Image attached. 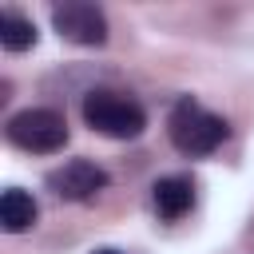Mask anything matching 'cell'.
Segmentation results:
<instances>
[{
    "instance_id": "obj_8",
    "label": "cell",
    "mask_w": 254,
    "mask_h": 254,
    "mask_svg": "<svg viewBox=\"0 0 254 254\" xmlns=\"http://www.w3.org/2000/svg\"><path fill=\"white\" fill-rule=\"evenodd\" d=\"M36 40H40V32H36V20L32 16H24L20 8H4L0 12V48L4 52L20 56V52L36 48Z\"/></svg>"
},
{
    "instance_id": "obj_7",
    "label": "cell",
    "mask_w": 254,
    "mask_h": 254,
    "mask_svg": "<svg viewBox=\"0 0 254 254\" xmlns=\"http://www.w3.org/2000/svg\"><path fill=\"white\" fill-rule=\"evenodd\" d=\"M36 218H40V202L24 187H4V194H0V226L8 234H24V230L36 226Z\"/></svg>"
},
{
    "instance_id": "obj_6",
    "label": "cell",
    "mask_w": 254,
    "mask_h": 254,
    "mask_svg": "<svg viewBox=\"0 0 254 254\" xmlns=\"http://www.w3.org/2000/svg\"><path fill=\"white\" fill-rule=\"evenodd\" d=\"M151 202H155V214L159 218H167V222L183 218L194 206V179L190 175H163L151 187Z\"/></svg>"
},
{
    "instance_id": "obj_9",
    "label": "cell",
    "mask_w": 254,
    "mask_h": 254,
    "mask_svg": "<svg viewBox=\"0 0 254 254\" xmlns=\"http://www.w3.org/2000/svg\"><path fill=\"white\" fill-rule=\"evenodd\" d=\"M91 254H127V250H119V246H95Z\"/></svg>"
},
{
    "instance_id": "obj_10",
    "label": "cell",
    "mask_w": 254,
    "mask_h": 254,
    "mask_svg": "<svg viewBox=\"0 0 254 254\" xmlns=\"http://www.w3.org/2000/svg\"><path fill=\"white\" fill-rule=\"evenodd\" d=\"M250 238H254V230H250Z\"/></svg>"
},
{
    "instance_id": "obj_5",
    "label": "cell",
    "mask_w": 254,
    "mask_h": 254,
    "mask_svg": "<svg viewBox=\"0 0 254 254\" xmlns=\"http://www.w3.org/2000/svg\"><path fill=\"white\" fill-rule=\"evenodd\" d=\"M44 183H48V190H52L60 202H91L95 194L107 190L111 175H107L99 163H91V159H67V163H60V167H52Z\"/></svg>"
},
{
    "instance_id": "obj_1",
    "label": "cell",
    "mask_w": 254,
    "mask_h": 254,
    "mask_svg": "<svg viewBox=\"0 0 254 254\" xmlns=\"http://www.w3.org/2000/svg\"><path fill=\"white\" fill-rule=\"evenodd\" d=\"M167 135H171V147H175L179 155L202 159V155H214V151L226 143L230 127H226V119H222L218 111H206L198 99L183 95V99L171 107V115H167Z\"/></svg>"
},
{
    "instance_id": "obj_4",
    "label": "cell",
    "mask_w": 254,
    "mask_h": 254,
    "mask_svg": "<svg viewBox=\"0 0 254 254\" xmlns=\"http://www.w3.org/2000/svg\"><path fill=\"white\" fill-rule=\"evenodd\" d=\"M52 28L60 40H67L75 48H103L107 44V12L91 0L52 4Z\"/></svg>"
},
{
    "instance_id": "obj_2",
    "label": "cell",
    "mask_w": 254,
    "mask_h": 254,
    "mask_svg": "<svg viewBox=\"0 0 254 254\" xmlns=\"http://www.w3.org/2000/svg\"><path fill=\"white\" fill-rule=\"evenodd\" d=\"M83 123L103 135V139H139L147 131V111L135 95L127 91H111V87H95L83 95Z\"/></svg>"
},
{
    "instance_id": "obj_3",
    "label": "cell",
    "mask_w": 254,
    "mask_h": 254,
    "mask_svg": "<svg viewBox=\"0 0 254 254\" xmlns=\"http://www.w3.org/2000/svg\"><path fill=\"white\" fill-rule=\"evenodd\" d=\"M4 135H8L12 147H20L28 155H56V151L67 147L71 131H67L64 111H56V107H24V111L8 115Z\"/></svg>"
}]
</instances>
